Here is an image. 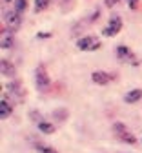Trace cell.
Returning <instances> with one entry per match:
<instances>
[{
    "mask_svg": "<svg viewBox=\"0 0 142 153\" xmlns=\"http://www.w3.org/2000/svg\"><path fill=\"white\" fill-rule=\"evenodd\" d=\"M77 48L82 49V51H95L100 48V40H98V36H93V35L80 36L77 40Z\"/></svg>",
    "mask_w": 142,
    "mask_h": 153,
    "instance_id": "3",
    "label": "cell"
},
{
    "mask_svg": "<svg viewBox=\"0 0 142 153\" xmlns=\"http://www.w3.org/2000/svg\"><path fill=\"white\" fill-rule=\"evenodd\" d=\"M0 115H2V119H7L11 115V106L7 102V97L2 95V100H0Z\"/></svg>",
    "mask_w": 142,
    "mask_h": 153,
    "instance_id": "11",
    "label": "cell"
},
{
    "mask_svg": "<svg viewBox=\"0 0 142 153\" xmlns=\"http://www.w3.org/2000/svg\"><path fill=\"white\" fill-rule=\"evenodd\" d=\"M58 2H60V6H62V9H66V7H68V4L71 2V0H58Z\"/></svg>",
    "mask_w": 142,
    "mask_h": 153,
    "instance_id": "21",
    "label": "cell"
},
{
    "mask_svg": "<svg viewBox=\"0 0 142 153\" xmlns=\"http://www.w3.org/2000/svg\"><path fill=\"white\" fill-rule=\"evenodd\" d=\"M7 89H9L13 95H16V99H20V100L24 99V88H22V84H20L18 80L9 82V84H7Z\"/></svg>",
    "mask_w": 142,
    "mask_h": 153,
    "instance_id": "10",
    "label": "cell"
},
{
    "mask_svg": "<svg viewBox=\"0 0 142 153\" xmlns=\"http://www.w3.org/2000/svg\"><path fill=\"white\" fill-rule=\"evenodd\" d=\"M98 18H100V11H98V9H95L91 15H88V16H84V18H80V20L73 26L71 35H73V36H78V35L82 33L84 29H88V26H91L93 22H97Z\"/></svg>",
    "mask_w": 142,
    "mask_h": 153,
    "instance_id": "1",
    "label": "cell"
},
{
    "mask_svg": "<svg viewBox=\"0 0 142 153\" xmlns=\"http://www.w3.org/2000/svg\"><path fill=\"white\" fill-rule=\"evenodd\" d=\"M113 133L122 140V142H126V144H137V139L133 137V133L122 124V122H115L113 124Z\"/></svg>",
    "mask_w": 142,
    "mask_h": 153,
    "instance_id": "2",
    "label": "cell"
},
{
    "mask_svg": "<svg viewBox=\"0 0 142 153\" xmlns=\"http://www.w3.org/2000/svg\"><path fill=\"white\" fill-rule=\"evenodd\" d=\"M13 44H15V36H13L11 29H7L6 26H2V29H0V46H2L4 49H7Z\"/></svg>",
    "mask_w": 142,
    "mask_h": 153,
    "instance_id": "8",
    "label": "cell"
},
{
    "mask_svg": "<svg viewBox=\"0 0 142 153\" xmlns=\"http://www.w3.org/2000/svg\"><path fill=\"white\" fill-rule=\"evenodd\" d=\"M35 149L40 151V153H58L55 148H51V146H48L44 142H35Z\"/></svg>",
    "mask_w": 142,
    "mask_h": 153,
    "instance_id": "14",
    "label": "cell"
},
{
    "mask_svg": "<svg viewBox=\"0 0 142 153\" xmlns=\"http://www.w3.org/2000/svg\"><path fill=\"white\" fill-rule=\"evenodd\" d=\"M120 29H122V18H120L118 15H111L109 22H108V26L102 29V33H104L106 36H115Z\"/></svg>",
    "mask_w": 142,
    "mask_h": 153,
    "instance_id": "6",
    "label": "cell"
},
{
    "mask_svg": "<svg viewBox=\"0 0 142 153\" xmlns=\"http://www.w3.org/2000/svg\"><path fill=\"white\" fill-rule=\"evenodd\" d=\"M0 69H2V75L4 76H13L15 75V66L9 60H6V59L0 62Z\"/></svg>",
    "mask_w": 142,
    "mask_h": 153,
    "instance_id": "12",
    "label": "cell"
},
{
    "mask_svg": "<svg viewBox=\"0 0 142 153\" xmlns=\"http://www.w3.org/2000/svg\"><path fill=\"white\" fill-rule=\"evenodd\" d=\"M140 99H142V89H133V91L126 93V97H124V100L129 102V104H135V102H138Z\"/></svg>",
    "mask_w": 142,
    "mask_h": 153,
    "instance_id": "13",
    "label": "cell"
},
{
    "mask_svg": "<svg viewBox=\"0 0 142 153\" xmlns=\"http://www.w3.org/2000/svg\"><path fill=\"white\" fill-rule=\"evenodd\" d=\"M113 79H115V76H113L111 73H106V71H93V75H91V80H93L95 84H98V86H106V84H109Z\"/></svg>",
    "mask_w": 142,
    "mask_h": 153,
    "instance_id": "9",
    "label": "cell"
},
{
    "mask_svg": "<svg viewBox=\"0 0 142 153\" xmlns=\"http://www.w3.org/2000/svg\"><path fill=\"white\" fill-rule=\"evenodd\" d=\"M68 117V109H55L53 111V119H57V120H64Z\"/></svg>",
    "mask_w": 142,
    "mask_h": 153,
    "instance_id": "18",
    "label": "cell"
},
{
    "mask_svg": "<svg viewBox=\"0 0 142 153\" xmlns=\"http://www.w3.org/2000/svg\"><path fill=\"white\" fill-rule=\"evenodd\" d=\"M20 24H22V15L16 13L15 9L13 11H6L4 13V26L11 31H16L20 27Z\"/></svg>",
    "mask_w": 142,
    "mask_h": 153,
    "instance_id": "5",
    "label": "cell"
},
{
    "mask_svg": "<svg viewBox=\"0 0 142 153\" xmlns=\"http://www.w3.org/2000/svg\"><path fill=\"white\" fill-rule=\"evenodd\" d=\"M35 82H36V88L38 91H48L51 82H49V76H48V71L44 66H38L36 71H35Z\"/></svg>",
    "mask_w": 142,
    "mask_h": 153,
    "instance_id": "4",
    "label": "cell"
},
{
    "mask_svg": "<svg viewBox=\"0 0 142 153\" xmlns=\"http://www.w3.org/2000/svg\"><path fill=\"white\" fill-rule=\"evenodd\" d=\"M128 4L131 9H137V4H138V0H128Z\"/></svg>",
    "mask_w": 142,
    "mask_h": 153,
    "instance_id": "19",
    "label": "cell"
},
{
    "mask_svg": "<svg viewBox=\"0 0 142 153\" xmlns=\"http://www.w3.org/2000/svg\"><path fill=\"white\" fill-rule=\"evenodd\" d=\"M28 7V0H15V11L22 15Z\"/></svg>",
    "mask_w": 142,
    "mask_h": 153,
    "instance_id": "17",
    "label": "cell"
},
{
    "mask_svg": "<svg viewBox=\"0 0 142 153\" xmlns=\"http://www.w3.org/2000/svg\"><path fill=\"white\" fill-rule=\"evenodd\" d=\"M104 2H106V6H108V7H113V6L118 2V0H104Z\"/></svg>",
    "mask_w": 142,
    "mask_h": 153,
    "instance_id": "20",
    "label": "cell"
},
{
    "mask_svg": "<svg viewBox=\"0 0 142 153\" xmlns=\"http://www.w3.org/2000/svg\"><path fill=\"white\" fill-rule=\"evenodd\" d=\"M38 129L42 131V133H48V135H49V133H53V131H55V126H53V124H49V122L40 120V122H38Z\"/></svg>",
    "mask_w": 142,
    "mask_h": 153,
    "instance_id": "15",
    "label": "cell"
},
{
    "mask_svg": "<svg viewBox=\"0 0 142 153\" xmlns=\"http://www.w3.org/2000/svg\"><path fill=\"white\" fill-rule=\"evenodd\" d=\"M117 59H118L120 62H131V64H137L135 53H133L128 46H118V48H117Z\"/></svg>",
    "mask_w": 142,
    "mask_h": 153,
    "instance_id": "7",
    "label": "cell"
},
{
    "mask_svg": "<svg viewBox=\"0 0 142 153\" xmlns=\"http://www.w3.org/2000/svg\"><path fill=\"white\" fill-rule=\"evenodd\" d=\"M49 4H51V0H35V11H36V13L44 11Z\"/></svg>",
    "mask_w": 142,
    "mask_h": 153,
    "instance_id": "16",
    "label": "cell"
}]
</instances>
